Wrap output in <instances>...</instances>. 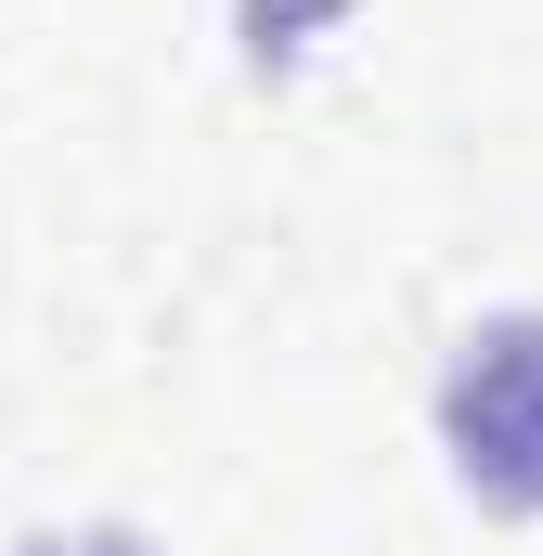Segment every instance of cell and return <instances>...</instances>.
I'll return each instance as SVG.
<instances>
[{"label": "cell", "instance_id": "cell-1", "mask_svg": "<svg viewBox=\"0 0 543 556\" xmlns=\"http://www.w3.org/2000/svg\"><path fill=\"white\" fill-rule=\"evenodd\" d=\"M440 453L492 518H543V311H492L440 376Z\"/></svg>", "mask_w": 543, "mask_h": 556}, {"label": "cell", "instance_id": "cell-2", "mask_svg": "<svg viewBox=\"0 0 543 556\" xmlns=\"http://www.w3.org/2000/svg\"><path fill=\"white\" fill-rule=\"evenodd\" d=\"M26 556H142V544H130V531H39Z\"/></svg>", "mask_w": 543, "mask_h": 556}]
</instances>
